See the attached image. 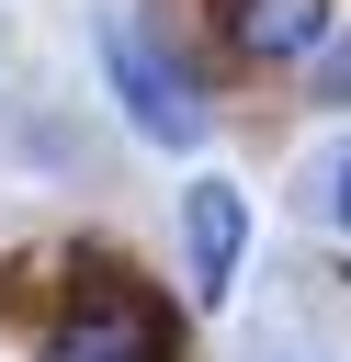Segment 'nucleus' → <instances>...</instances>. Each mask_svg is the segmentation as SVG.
<instances>
[{
  "mask_svg": "<svg viewBox=\"0 0 351 362\" xmlns=\"http://www.w3.org/2000/svg\"><path fill=\"white\" fill-rule=\"evenodd\" d=\"M181 215H192V294L215 305V294L238 283V249H249V192H238V181H192Z\"/></svg>",
  "mask_w": 351,
  "mask_h": 362,
  "instance_id": "7ed1b4c3",
  "label": "nucleus"
},
{
  "mask_svg": "<svg viewBox=\"0 0 351 362\" xmlns=\"http://www.w3.org/2000/svg\"><path fill=\"white\" fill-rule=\"evenodd\" d=\"M328 215H340V226H351V158H340V170H328Z\"/></svg>",
  "mask_w": 351,
  "mask_h": 362,
  "instance_id": "423d86ee",
  "label": "nucleus"
},
{
  "mask_svg": "<svg viewBox=\"0 0 351 362\" xmlns=\"http://www.w3.org/2000/svg\"><path fill=\"white\" fill-rule=\"evenodd\" d=\"M317 90H328V102H351V34H340V45H317Z\"/></svg>",
  "mask_w": 351,
  "mask_h": 362,
  "instance_id": "39448f33",
  "label": "nucleus"
},
{
  "mask_svg": "<svg viewBox=\"0 0 351 362\" xmlns=\"http://www.w3.org/2000/svg\"><path fill=\"white\" fill-rule=\"evenodd\" d=\"M226 34H238V57L294 68V57L328 45V0H226Z\"/></svg>",
  "mask_w": 351,
  "mask_h": 362,
  "instance_id": "20e7f679",
  "label": "nucleus"
},
{
  "mask_svg": "<svg viewBox=\"0 0 351 362\" xmlns=\"http://www.w3.org/2000/svg\"><path fill=\"white\" fill-rule=\"evenodd\" d=\"M159 351H170V328H159V305L136 283H91L45 328V362H159Z\"/></svg>",
  "mask_w": 351,
  "mask_h": 362,
  "instance_id": "f03ea898",
  "label": "nucleus"
},
{
  "mask_svg": "<svg viewBox=\"0 0 351 362\" xmlns=\"http://www.w3.org/2000/svg\"><path fill=\"white\" fill-rule=\"evenodd\" d=\"M102 79H113V102L136 113L147 147H192V136H204V102H192V79L147 45V23H102Z\"/></svg>",
  "mask_w": 351,
  "mask_h": 362,
  "instance_id": "f257e3e1",
  "label": "nucleus"
}]
</instances>
